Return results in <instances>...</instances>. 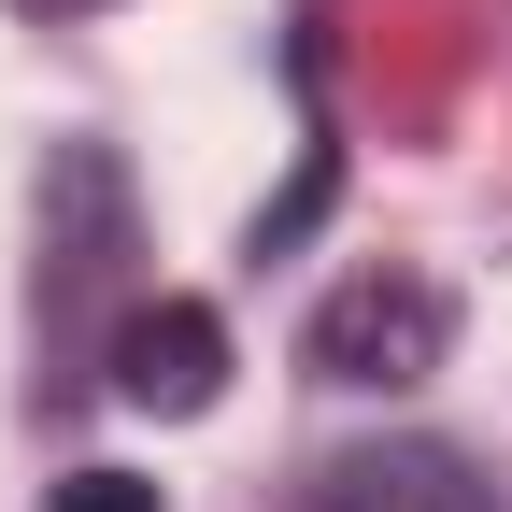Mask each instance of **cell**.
<instances>
[{"label":"cell","instance_id":"cell-1","mask_svg":"<svg viewBox=\"0 0 512 512\" xmlns=\"http://www.w3.org/2000/svg\"><path fill=\"white\" fill-rule=\"evenodd\" d=\"M441 342H456V299L427 271H342L299 356H313V384H427Z\"/></svg>","mask_w":512,"mask_h":512},{"label":"cell","instance_id":"cell-2","mask_svg":"<svg viewBox=\"0 0 512 512\" xmlns=\"http://www.w3.org/2000/svg\"><path fill=\"white\" fill-rule=\"evenodd\" d=\"M214 384H228V328L200 299H143L114 328V399L128 413H214Z\"/></svg>","mask_w":512,"mask_h":512},{"label":"cell","instance_id":"cell-3","mask_svg":"<svg viewBox=\"0 0 512 512\" xmlns=\"http://www.w3.org/2000/svg\"><path fill=\"white\" fill-rule=\"evenodd\" d=\"M313 512H498V484L456 456V441H370L313 484Z\"/></svg>","mask_w":512,"mask_h":512},{"label":"cell","instance_id":"cell-4","mask_svg":"<svg viewBox=\"0 0 512 512\" xmlns=\"http://www.w3.org/2000/svg\"><path fill=\"white\" fill-rule=\"evenodd\" d=\"M43 512H171L143 470H72V484H43Z\"/></svg>","mask_w":512,"mask_h":512},{"label":"cell","instance_id":"cell-5","mask_svg":"<svg viewBox=\"0 0 512 512\" xmlns=\"http://www.w3.org/2000/svg\"><path fill=\"white\" fill-rule=\"evenodd\" d=\"M29 15H86V0H29Z\"/></svg>","mask_w":512,"mask_h":512}]
</instances>
